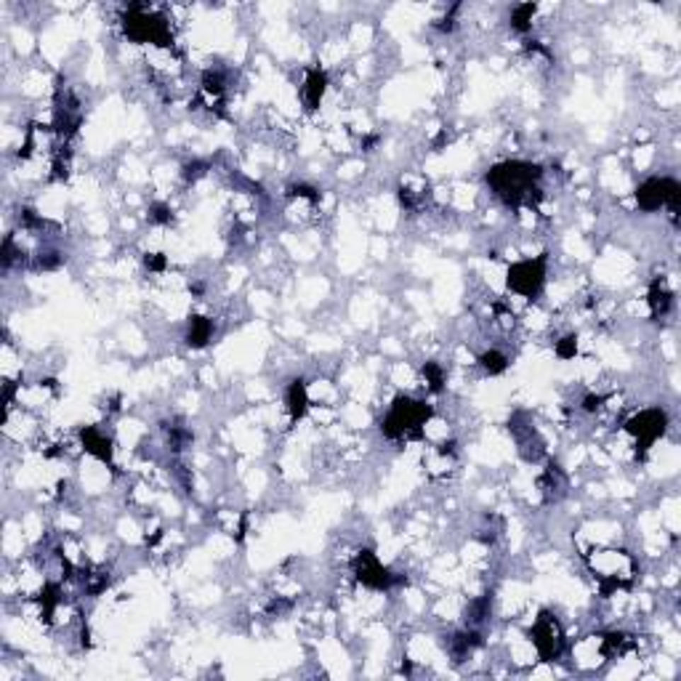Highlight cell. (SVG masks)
<instances>
[{
    "label": "cell",
    "instance_id": "cb8c5ba5",
    "mask_svg": "<svg viewBox=\"0 0 681 681\" xmlns=\"http://www.w3.org/2000/svg\"><path fill=\"white\" fill-rule=\"evenodd\" d=\"M602 402H605V396H585V399H583V410H585V413H596V410H599V407H602Z\"/></svg>",
    "mask_w": 681,
    "mask_h": 681
},
{
    "label": "cell",
    "instance_id": "9c48e42d",
    "mask_svg": "<svg viewBox=\"0 0 681 681\" xmlns=\"http://www.w3.org/2000/svg\"><path fill=\"white\" fill-rule=\"evenodd\" d=\"M80 440H83V447H86L91 455H96V458L104 463H112V442L107 440L101 431L88 426V429L80 431Z\"/></svg>",
    "mask_w": 681,
    "mask_h": 681
},
{
    "label": "cell",
    "instance_id": "8992f818",
    "mask_svg": "<svg viewBox=\"0 0 681 681\" xmlns=\"http://www.w3.org/2000/svg\"><path fill=\"white\" fill-rule=\"evenodd\" d=\"M354 575H357V580L365 583L367 588H375V591H384V588H391L394 583H399V578H394V572L386 570L384 564L375 559L373 551H360L357 554Z\"/></svg>",
    "mask_w": 681,
    "mask_h": 681
},
{
    "label": "cell",
    "instance_id": "d6986e66",
    "mask_svg": "<svg viewBox=\"0 0 681 681\" xmlns=\"http://www.w3.org/2000/svg\"><path fill=\"white\" fill-rule=\"evenodd\" d=\"M202 88L208 91V93H213V96H221V93H224V77H221V72H205V75H202Z\"/></svg>",
    "mask_w": 681,
    "mask_h": 681
},
{
    "label": "cell",
    "instance_id": "e0dca14e",
    "mask_svg": "<svg viewBox=\"0 0 681 681\" xmlns=\"http://www.w3.org/2000/svg\"><path fill=\"white\" fill-rule=\"evenodd\" d=\"M487 615H490V596H484V599H476V602H471L469 612H466V620H469V626H476V623L487 620Z\"/></svg>",
    "mask_w": 681,
    "mask_h": 681
},
{
    "label": "cell",
    "instance_id": "30bf717a",
    "mask_svg": "<svg viewBox=\"0 0 681 681\" xmlns=\"http://www.w3.org/2000/svg\"><path fill=\"white\" fill-rule=\"evenodd\" d=\"M325 86H328V75H325L319 67L309 69L307 88H304V93H307V110H317L319 101H322V93H325Z\"/></svg>",
    "mask_w": 681,
    "mask_h": 681
},
{
    "label": "cell",
    "instance_id": "d4e9b609",
    "mask_svg": "<svg viewBox=\"0 0 681 681\" xmlns=\"http://www.w3.org/2000/svg\"><path fill=\"white\" fill-rule=\"evenodd\" d=\"M293 195H301V198H309V200H317V189L314 187H307V184H298V187H293Z\"/></svg>",
    "mask_w": 681,
    "mask_h": 681
},
{
    "label": "cell",
    "instance_id": "5b68a950",
    "mask_svg": "<svg viewBox=\"0 0 681 681\" xmlns=\"http://www.w3.org/2000/svg\"><path fill=\"white\" fill-rule=\"evenodd\" d=\"M125 33H128V38L139 40V43H157V45L171 43V33H168V24H165L163 16L142 13L139 8H133V11L125 16Z\"/></svg>",
    "mask_w": 681,
    "mask_h": 681
},
{
    "label": "cell",
    "instance_id": "ffe728a7",
    "mask_svg": "<svg viewBox=\"0 0 681 681\" xmlns=\"http://www.w3.org/2000/svg\"><path fill=\"white\" fill-rule=\"evenodd\" d=\"M575 352H578V338H575V336H567V338H561L559 343H556V354H559L561 360H572Z\"/></svg>",
    "mask_w": 681,
    "mask_h": 681
},
{
    "label": "cell",
    "instance_id": "603a6c76",
    "mask_svg": "<svg viewBox=\"0 0 681 681\" xmlns=\"http://www.w3.org/2000/svg\"><path fill=\"white\" fill-rule=\"evenodd\" d=\"M205 168H208V163H189L187 168H184V176L187 178H198L205 173Z\"/></svg>",
    "mask_w": 681,
    "mask_h": 681
},
{
    "label": "cell",
    "instance_id": "5bb4252c",
    "mask_svg": "<svg viewBox=\"0 0 681 681\" xmlns=\"http://www.w3.org/2000/svg\"><path fill=\"white\" fill-rule=\"evenodd\" d=\"M479 644H482V636H479L476 631L455 634V636H452V655H455V658H466V655H469L474 647H479Z\"/></svg>",
    "mask_w": 681,
    "mask_h": 681
},
{
    "label": "cell",
    "instance_id": "2e32d148",
    "mask_svg": "<svg viewBox=\"0 0 681 681\" xmlns=\"http://www.w3.org/2000/svg\"><path fill=\"white\" fill-rule=\"evenodd\" d=\"M479 365H482L484 370L490 375H500L508 367V360H505V354H500V352H484L482 357H479Z\"/></svg>",
    "mask_w": 681,
    "mask_h": 681
},
{
    "label": "cell",
    "instance_id": "8fae6325",
    "mask_svg": "<svg viewBox=\"0 0 681 681\" xmlns=\"http://www.w3.org/2000/svg\"><path fill=\"white\" fill-rule=\"evenodd\" d=\"M307 384L301 381V378H296L293 384L287 386V410H290V418L293 420H298V418H304V413H307Z\"/></svg>",
    "mask_w": 681,
    "mask_h": 681
},
{
    "label": "cell",
    "instance_id": "ba28073f",
    "mask_svg": "<svg viewBox=\"0 0 681 681\" xmlns=\"http://www.w3.org/2000/svg\"><path fill=\"white\" fill-rule=\"evenodd\" d=\"M532 641L538 647L540 658L543 660H556L561 655V634L556 628V620L551 615H540L538 626L532 628Z\"/></svg>",
    "mask_w": 681,
    "mask_h": 681
},
{
    "label": "cell",
    "instance_id": "9a60e30c",
    "mask_svg": "<svg viewBox=\"0 0 681 681\" xmlns=\"http://www.w3.org/2000/svg\"><path fill=\"white\" fill-rule=\"evenodd\" d=\"M532 13H535V3H525V6H517L514 13H511V27L517 33H527L530 22H532Z\"/></svg>",
    "mask_w": 681,
    "mask_h": 681
},
{
    "label": "cell",
    "instance_id": "3957f363",
    "mask_svg": "<svg viewBox=\"0 0 681 681\" xmlns=\"http://www.w3.org/2000/svg\"><path fill=\"white\" fill-rule=\"evenodd\" d=\"M679 198H681V187L679 181H673V178H649L636 192L639 208L647 210V213L658 210L660 205H668L670 213L676 216V213H679Z\"/></svg>",
    "mask_w": 681,
    "mask_h": 681
},
{
    "label": "cell",
    "instance_id": "7a4b0ae2",
    "mask_svg": "<svg viewBox=\"0 0 681 681\" xmlns=\"http://www.w3.org/2000/svg\"><path fill=\"white\" fill-rule=\"evenodd\" d=\"M429 418H431V405L416 402V399H410V396H396L391 410H389V416H386L384 423H381V431H384V437H389V440H399V437H405V434L418 437V434H420V426H423Z\"/></svg>",
    "mask_w": 681,
    "mask_h": 681
},
{
    "label": "cell",
    "instance_id": "7c38bea8",
    "mask_svg": "<svg viewBox=\"0 0 681 681\" xmlns=\"http://www.w3.org/2000/svg\"><path fill=\"white\" fill-rule=\"evenodd\" d=\"M210 336H213V322L205 317H192V322H189V333H187L189 346H192V349H202V346L210 340Z\"/></svg>",
    "mask_w": 681,
    "mask_h": 681
},
{
    "label": "cell",
    "instance_id": "277c9868",
    "mask_svg": "<svg viewBox=\"0 0 681 681\" xmlns=\"http://www.w3.org/2000/svg\"><path fill=\"white\" fill-rule=\"evenodd\" d=\"M546 280V253L538 258H527V261H519L508 269V287L522 293L525 298H535L543 287Z\"/></svg>",
    "mask_w": 681,
    "mask_h": 681
},
{
    "label": "cell",
    "instance_id": "52a82bcc",
    "mask_svg": "<svg viewBox=\"0 0 681 681\" xmlns=\"http://www.w3.org/2000/svg\"><path fill=\"white\" fill-rule=\"evenodd\" d=\"M665 423H668V418H665L663 410H644V413H639L636 418L628 420V431H631L634 437H639L641 450H647L658 437H663Z\"/></svg>",
    "mask_w": 681,
    "mask_h": 681
},
{
    "label": "cell",
    "instance_id": "4fadbf2b",
    "mask_svg": "<svg viewBox=\"0 0 681 681\" xmlns=\"http://www.w3.org/2000/svg\"><path fill=\"white\" fill-rule=\"evenodd\" d=\"M670 304H673V298H670V293L665 290V285H663L660 280H655L652 287H649V307H652V314H655V317H665Z\"/></svg>",
    "mask_w": 681,
    "mask_h": 681
},
{
    "label": "cell",
    "instance_id": "44dd1931",
    "mask_svg": "<svg viewBox=\"0 0 681 681\" xmlns=\"http://www.w3.org/2000/svg\"><path fill=\"white\" fill-rule=\"evenodd\" d=\"M149 219H152L154 224H168L173 216H171V208H168V205L157 202V205H152V210H149Z\"/></svg>",
    "mask_w": 681,
    "mask_h": 681
},
{
    "label": "cell",
    "instance_id": "7402d4cb",
    "mask_svg": "<svg viewBox=\"0 0 681 681\" xmlns=\"http://www.w3.org/2000/svg\"><path fill=\"white\" fill-rule=\"evenodd\" d=\"M144 264H147V269H149V272H163V269H165V256H163V253H149V256L144 258Z\"/></svg>",
    "mask_w": 681,
    "mask_h": 681
},
{
    "label": "cell",
    "instance_id": "ac0fdd59",
    "mask_svg": "<svg viewBox=\"0 0 681 681\" xmlns=\"http://www.w3.org/2000/svg\"><path fill=\"white\" fill-rule=\"evenodd\" d=\"M423 375H426V381H429L431 391H442V384H445V373H442V367L437 362H426L423 365Z\"/></svg>",
    "mask_w": 681,
    "mask_h": 681
},
{
    "label": "cell",
    "instance_id": "6da1fadb",
    "mask_svg": "<svg viewBox=\"0 0 681 681\" xmlns=\"http://www.w3.org/2000/svg\"><path fill=\"white\" fill-rule=\"evenodd\" d=\"M540 178V168L532 163H503L495 165L487 173V184L495 189V195L503 200L505 205H522L530 202L535 189V181Z\"/></svg>",
    "mask_w": 681,
    "mask_h": 681
}]
</instances>
